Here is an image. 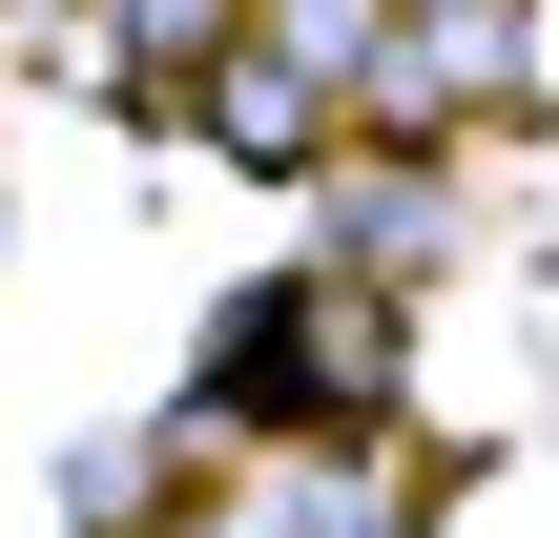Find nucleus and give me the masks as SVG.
<instances>
[{"label":"nucleus","mask_w":559,"mask_h":538,"mask_svg":"<svg viewBox=\"0 0 559 538\" xmlns=\"http://www.w3.org/2000/svg\"><path fill=\"white\" fill-rule=\"evenodd\" d=\"M104 62H228V0H104Z\"/></svg>","instance_id":"f03ea898"},{"label":"nucleus","mask_w":559,"mask_h":538,"mask_svg":"<svg viewBox=\"0 0 559 538\" xmlns=\"http://www.w3.org/2000/svg\"><path fill=\"white\" fill-rule=\"evenodd\" d=\"M373 394H394L373 290H353V270H249V290L207 311V394H187V415L290 435V456H373Z\"/></svg>","instance_id":"f257e3e1"}]
</instances>
